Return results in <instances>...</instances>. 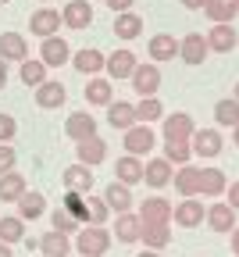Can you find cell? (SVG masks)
I'll use <instances>...</instances> for the list:
<instances>
[{"label":"cell","instance_id":"obj_11","mask_svg":"<svg viewBox=\"0 0 239 257\" xmlns=\"http://www.w3.org/2000/svg\"><path fill=\"white\" fill-rule=\"evenodd\" d=\"M207 54H211L207 36H200V32H189V36H182V40H179V57L189 64V68L203 64V61H207Z\"/></svg>","mask_w":239,"mask_h":257},{"label":"cell","instance_id":"obj_8","mask_svg":"<svg viewBox=\"0 0 239 257\" xmlns=\"http://www.w3.org/2000/svg\"><path fill=\"white\" fill-rule=\"evenodd\" d=\"M189 147H193V157H218L225 140H221L218 128H196L189 136Z\"/></svg>","mask_w":239,"mask_h":257},{"label":"cell","instance_id":"obj_51","mask_svg":"<svg viewBox=\"0 0 239 257\" xmlns=\"http://www.w3.org/2000/svg\"><path fill=\"white\" fill-rule=\"evenodd\" d=\"M0 257H15V250H11L8 243H0Z\"/></svg>","mask_w":239,"mask_h":257},{"label":"cell","instance_id":"obj_4","mask_svg":"<svg viewBox=\"0 0 239 257\" xmlns=\"http://www.w3.org/2000/svg\"><path fill=\"white\" fill-rule=\"evenodd\" d=\"M161 68L154 61H147V64H136V72H132V89H136V96H157V89H161Z\"/></svg>","mask_w":239,"mask_h":257},{"label":"cell","instance_id":"obj_10","mask_svg":"<svg viewBox=\"0 0 239 257\" xmlns=\"http://www.w3.org/2000/svg\"><path fill=\"white\" fill-rule=\"evenodd\" d=\"M61 22L68 29H75V32L89 29L93 25V4H89V0H68V4L61 8Z\"/></svg>","mask_w":239,"mask_h":257},{"label":"cell","instance_id":"obj_35","mask_svg":"<svg viewBox=\"0 0 239 257\" xmlns=\"http://www.w3.org/2000/svg\"><path fill=\"white\" fill-rule=\"evenodd\" d=\"M40 253L43 257H68L72 253V236H61V232H47V236H40Z\"/></svg>","mask_w":239,"mask_h":257},{"label":"cell","instance_id":"obj_42","mask_svg":"<svg viewBox=\"0 0 239 257\" xmlns=\"http://www.w3.org/2000/svg\"><path fill=\"white\" fill-rule=\"evenodd\" d=\"M50 229H54V232H61V236H75V232L82 229V225H79L72 214H68L64 207H57V211L50 214Z\"/></svg>","mask_w":239,"mask_h":257},{"label":"cell","instance_id":"obj_9","mask_svg":"<svg viewBox=\"0 0 239 257\" xmlns=\"http://www.w3.org/2000/svg\"><path fill=\"white\" fill-rule=\"evenodd\" d=\"M172 179H175V168H172V161H168V157H150L147 165H143V182L150 189L172 186Z\"/></svg>","mask_w":239,"mask_h":257},{"label":"cell","instance_id":"obj_31","mask_svg":"<svg viewBox=\"0 0 239 257\" xmlns=\"http://www.w3.org/2000/svg\"><path fill=\"white\" fill-rule=\"evenodd\" d=\"M107 125L111 128H132L136 125V104H129V100H111L107 104Z\"/></svg>","mask_w":239,"mask_h":257},{"label":"cell","instance_id":"obj_30","mask_svg":"<svg viewBox=\"0 0 239 257\" xmlns=\"http://www.w3.org/2000/svg\"><path fill=\"white\" fill-rule=\"evenodd\" d=\"M43 214H47V197H43V193H36V189H25L22 200H18V218H22V221H36V218H43Z\"/></svg>","mask_w":239,"mask_h":257},{"label":"cell","instance_id":"obj_56","mask_svg":"<svg viewBox=\"0 0 239 257\" xmlns=\"http://www.w3.org/2000/svg\"><path fill=\"white\" fill-rule=\"evenodd\" d=\"M0 4H11V0H0Z\"/></svg>","mask_w":239,"mask_h":257},{"label":"cell","instance_id":"obj_41","mask_svg":"<svg viewBox=\"0 0 239 257\" xmlns=\"http://www.w3.org/2000/svg\"><path fill=\"white\" fill-rule=\"evenodd\" d=\"M86 197H89V193H86ZM86 197H82V193H72V189H64V200H61V207H64L68 214H72L79 225H86Z\"/></svg>","mask_w":239,"mask_h":257},{"label":"cell","instance_id":"obj_58","mask_svg":"<svg viewBox=\"0 0 239 257\" xmlns=\"http://www.w3.org/2000/svg\"><path fill=\"white\" fill-rule=\"evenodd\" d=\"M40 257H43V253H40Z\"/></svg>","mask_w":239,"mask_h":257},{"label":"cell","instance_id":"obj_25","mask_svg":"<svg viewBox=\"0 0 239 257\" xmlns=\"http://www.w3.org/2000/svg\"><path fill=\"white\" fill-rule=\"evenodd\" d=\"M147 54H150L154 64H164V61L179 57V40L168 36V32H157V36H150V43H147Z\"/></svg>","mask_w":239,"mask_h":257},{"label":"cell","instance_id":"obj_39","mask_svg":"<svg viewBox=\"0 0 239 257\" xmlns=\"http://www.w3.org/2000/svg\"><path fill=\"white\" fill-rule=\"evenodd\" d=\"M114 214H111V207L104 204V197H86V225H107Z\"/></svg>","mask_w":239,"mask_h":257},{"label":"cell","instance_id":"obj_22","mask_svg":"<svg viewBox=\"0 0 239 257\" xmlns=\"http://www.w3.org/2000/svg\"><path fill=\"white\" fill-rule=\"evenodd\" d=\"M203 221H207L211 232H232L235 225H239V221H235V211H232L225 200H214V204L207 207V218H203Z\"/></svg>","mask_w":239,"mask_h":257},{"label":"cell","instance_id":"obj_1","mask_svg":"<svg viewBox=\"0 0 239 257\" xmlns=\"http://www.w3.org/2000/svg\"><path fill=\"white\" fill-rule=\"evenodd\" d=\"M114 236L107 232V225H82L72 236V246L79 250V257H104L111 250Z\"/></svg>","mask_w":239,"mask_h":257},{"label":"cell","instance_id":"obj_55","mask_svg":"<svg viewBox=\"0 0 239 257\" xmlns=\"http://www.w3.org/2000/svg\"><path fill=\"white\" fill-rule=\"evenodd\" d=\"M232 8H235V11H239V0H232Z\"/></svg>","mask_w":239,"mask_h":257},{"label":"cell","instance_id":"obj_12","mask_svg":"<svg viewBox=\"0 0 239 257\" xmlns=\"http://www.w3.org/2000/svg\"><path fill=\"white\" fill-rule=\"evenodd\" d=\"M40 61L47 68H61V64H72V47H68L61 36H47L40 43Z\"/></svg>","mask_w":239,"mask_h":257},{"label":"cell","instance_id":"obj_37","mask_svg":"<svg viewBox=\"0 0 239 257\" xmlns=\"http://www.w3.org/2000/svg\"><path fill=\"white\" fill-rule=\"evenodd\" d=\"M214 121H218V128H235L239 125V100L235 96H225V100L214 104Z\"/></svg>","mask_w":239,"mask_h":257},{"label":"cell","instance_id":"obj_49","mask_svg":"<svg viewBox=\"0 0 239 257\" xmlns=\"http://www.w3.org/2000/svg\"><path fill=\"white\" fill-rule=\"evenodd\" d=\"M228 236H232V243H228V246H232V253H235V257H239V225H235V229H232V232H228Z\"/></svg>","mask_w":239,"mask_h":257},{"label":"cell","instance_id":"obj_6","mask_svg":"<svg viewBox=\"0 0 239 257\" xmlns=\"http://www.w3.org/2000/svg\"><path fill=\"white\" fill-rule=\"evenodd\" d=\"M136 64H140V57H136L129 47H118V50H111L107 54V61H104V72H107V79H132V72H136Z\"/></svg>","mask_w":239,"mask_h":257},{"label":"cell","instance_id":"obj_32","mask_svg":"<svg viewBox=\"0 0 239 257\" xmlns=\"http://www.w3.org/2000/svg\"><path fill=\"white\" fill-rule=\"evenodd\" d=\"M47 72H50V68H47L40 57H25V61L18 64V79H22V86H32V89L47 82Z\"/></svg>","mask_w":239,"mask_h":257},{"label":"cell","instance_id":"obj_2","mask_svg":"<svg viewBox=\"0 0 239 257\" xmlns=\"http://www.w3.org/2000/svg\"><path fill=\"white\" fill-rule=\"evenodd\" d=\"M161 128H164V143H189V136L196 133V121H193V114L175 111V114L161 118Z\"/></svg>","mask_w":239,"mask_h":257},{"label":"cell","instance_id":"obj_53","mask_svg":"<svg viewBox=\"0 0 239 257\" xmlns=\"http://www.w3.org/2000/svg\"><path fill=\"white\" fill-rule=\"evenodd\" d=\"M136 257H161L157 250H143V253H136Z\"/></svg>","mask_w":239,"mask_h":257},{"label":"cell","instance_id":"obj_38","mask_svg":"<svg viewBox=\"0 0 239 257\" xmlns=\"http://www.w3.org/2000/svg\"><path fill=\"white\" fill-rule=\"evenodd\" d=\"M161 118H164V104L157 100V96H140V104H136V121L154 125Z\"/></svg>","mask_w":239,"mask_h":257},{"label":"cell","instance_id":"obj_18","mask_svg":"<svg viewBox=\"0 0 239 257\" xmlns=\"http://www.w3.org/2000/svg\"><path fill=\"white\" fill-rule=\"evenodd\" d=\"M225 189H228V175H225L218 165H203V168H200V197L218 200Z\"/></svg>","mask_w":239,"mask_h":257},{"label":"cell","instance_id":"obj_54","mask_svg":"<svg viewBox=\"0 0 239 257\" xmlns=\"http://www.w3.org/2000/svg\"><path fill=\"white\" fill-rule=\"evenodd\" d=\"M232 96H235V100H239V82H235V93H232Z\"/></svg>","mask_w":239,"mask_h":257},{"label":"cell","instance_id":"obj_34","mask_svg":"<svg viewBox=\"0 0 239 257\" xmlns=\"http://www.w3.org/2000/svg\"><path fill=\"white\" fill-rule=\"evenodd\" d=\"M140 243H143V250H157L161 253L168 243H172V225H143Z\"/></svg>","mask_w":239,"mask_h":257},{"label":"cell","instance_id":"obj_28","mask_svg":"<svg viewBox=\"0 0 239 257\" xmlns=\"http://www.w3.org/2000/svg\"><path fill=\"white\" fill-rule=\"evenodd\" d=\"M140 232H143L140 214H132V211L114 214V239L118 243H140Z\"/></svg>","mask_w":239,"mask_h":257},{"label":"cell","instance_id":"obj_3","mask_svg":"<svg viewBox=\"0 0 239 257\" xmlns=\"http://www.w3.org/2000/svg\"><path fill=\"white\" fill-rule=\"evenodd\" d=\"M154 143H157V133H154L150 125L136 121L132 128H125V154H132V157H147V154L154 150Z\"/></svg>","mask_w":239,"mask_h":257},{"label":"cell","instance_id":"obj_16","mask_svg":"<svg viewBox=\"0 0 239 257\" xmlns=\"http://www.w3.org/2000/svg\"><path fill=\"white\" fill-rule=\"evenodd\" d=\"M64 136L75 140V143L96 136V118H93L89 111H72V114H68V121H64Z\"/></svg>","mask_w":239,"mask_h":257},{"label":"cell","instance_id":"obj_14","mask_svg":"<svg viewBox=\"0 0 239 257\" xmlns=\"http://www.w3.org/2000/svg\"><path fill=\"white\" fill-rule=\"evenodd\" d=\"M75 157H79V165H86V168L104 165V161H107V140L104 136H89V140L75 143Z\"/></svg>","mask_w":239,"mask_h":257},{"label":"cell","instance_id":"obj_33","mask_svg":"<svg viewBox=\"0 0 239 257\" xmlns=\"http://www.w3.org/2000/svg\"><path fill=\"white\" fill-rule=\"evenodd\" d=\"M25 189H29L25 175H18V172H8V175H0V204H18Z\"/></svg>","mask_w":239,"mask_h":257},{"label":"cell","instance_id":"obj_17","mask_svg":"<svg viewBox=\"0 0 239 257\" xmlns=\"http://www.w3.org/2000/svg\"><path fill=\"white\" fill-rule=\"evenodd\" d=\"M61 182H64V189H72V193H93V186H96V179H93V168H86V165H68L64 168V175H61Z\"/></svg>","mask_w":239,"mask_h":257},{"label":"cell","instance_id":"obj_27","mask_svg":"<svg viewBox=\"0 0 239 257\" xmlns=\"http://www.w3.org/2000/svg\"><path fill=\"white\" fill-rule=\"evenodd\" d=\"M114 36H118L122 43L140 40V36H143V15H136V11H122V15H114Z\"/></svg>","mask_w":239,"mask_h":257},{"label":"cell","instance_id":"obj_36","mask_svg":"<svg viewBox=\"0 0 239 257\" xmlns=\"http://www.w3.org/2000/svg\"><path fill=\"white\" fill-rule=\"evenodd\" d=\"M0 243H8V246L25 243V221L18 214H4V218H0Z\"/></svg>","mask_w":239,"mask_h":257},{"label":"cell","instance_id":"obj_50","mask_svg":"<svg viewBox=\"0 0 239 257\" xmlns=\"http://www.w3.org/2000/svg\"><path fill=\"white\" fill-rule=\"evenodd\" d=\"M8 79H11V75H8V61H0V89L8 86Z\"/></svg>","mask_w":239,"mask_h":257},{"label":"cell","instance_id":"obj_43","mask_svg":"<svg viewBox=\"0 0 239 257\" xmlns=\"http://www.w3.org/2000/svg\"><path fill=\"white\" fill-rule=\"evenodd\" d=\"M164 157L172 161V168L193 165V147L189 143H164Z\"/></svg>","mask_w":239,"mask_h":257},{"label":"cell","instance_id":"obj_23","mask_svg":"<svg viewBox=\"0 0 239 257\" xmlns=\"http://www.w3.org/2000/svg\"><path fill=\"white\" fill-rule=\"evenodd\" d=\"M172 189L179 193V197H200V168L196 165H182L175 168V179H172Z\"/></svg>","mask_w":239,"mask_h":257},{"label":"cell","instance_id":"obj_29","mask_svg":"<svg viewBox=\"0 0 239 257\" xmlns=\"http://www.w3.org/2000/svg\"><path fill=\"white\" fill-rule=\"evenodd\" d=\"M104 204L111 207V214H125V211H132V189L129 186H122V182H111V186H104Z\"/></svg>","mask_w":239,"mask_h":257},{"label":"cell","instance_id":"obj_7","mask_svg":"<svg viewBox=\"0 0 239 257\" xmlns=\"http://www.w3.org/2000/svg\"><path fill=\"white\" fill-rule=\"evenodd\" d=\"M64 22H61V11H54V8H40V11H32L29 15V32L32 36H40V40H47V36H57V29H61Z\"/></svg>","mask_w":239,"mask_h":257},{"label":"cell","instance_id":"obj_21","mask_svg":"<svg viewBox=\"0 0 239 257\" xmlns=\"http://www.w3.org/2000/svg\"><path fill=\"white\" fill-rule=\"evenodd\" d=\"M64 100H68V89H64V82L47 79L43 86H36V104H40L43 111H57V107H64Z\"/></svg>","mask_w":239,"mask_h":257},{"label":"cell","instance_id":"obj_45","mask_svg":"<svg viewBox=\"0 0 239 257\" xmlns=\"http://www.w3.org/2000/svg\"><path fill=\"white\" fill-rule=\"evenodd\" d=\"M18 136V121H15V114H4L0 111V143H11Z\"/></svg>","mask_w":239,"mask_h":257},{"label":"cell","instance_id":"obj_47","mask_svg":"<svg viewBox=\"0 0 239 257\" xmlns=\"http://www.w3.org/2000/svg\"><path fill=\"white\" fill-rule=\"evenodd\" d=\"M225 193H228V200H225V204H228L232 211H239V182H232V186H228Z\"/></svg>","mask_w":239,"mask_h":257},{"label":"cell","instance_id":"obj_5","mask_svg":"<svg viewBox=\"0 0 239 257\" xmlns=\"http://www.w3.org/2000/svg\"><path fill=\"white\" fill-rule=\"evenodd\" d=\"M207 218V207H203L200 197H186L172 207V221L179 225V229H196V225Z\"/></svg>","mask_w":239,"mask_h":257},{"label":"cell","instance_id":"obj_24","mask_svg":"<svg viewBox=\"0 0 239 257\" xmlns=\"http://www.w3.org/2000/svg\"><path fill=\"white\" fill-rule=\"evenodd\" d=\"M111 100H114V86H111L107 75H93V79H86V104H93V107H107Z\"/></svg>","mask_w":239,"mask_h":257},{"label":"cell","instance_id":"obj_15","mask_svg":"<svg viewBox=\"0 0 239 257\" xmlns=\"http://www.w3.org/2000/svg\"><path fill=\"white\" fill-rule=\"evenodd\" d=\"M140 221H143V225H172V200L147 197V200L140 204Z\"/></svg>","mask_w":239,"mask_h":257},{"label":"cell","instance_id":"obj_48","mask_svg":"<svg viewBox=\"0 0 239 257\" xmlns=\"http://www.w3.org/2000/svg\"><path fill=\"white\" fill-rule=\"evenodd\" d=\"M179 4H182L186 11H203V4H207V0H179Z\"/></svg>","mask_w":239,"mask_h":257},{"label":"cell","instance_id":"obj_19","mask_svg":"<svg viewBox=\"0 0 239 257\" xmlns=\"http://www.w3.org/2000/svg\"><path fill=\"white\" fill-rule=\"evenodd\" d=\"M25 57H29V40L22 32H0V61L22 64Z\"/></svg>","mask_w":239,"mask_h":257},{"label":"cell","instance_id":"obj_44","mask_svg":"<svg viewBox=\"0 0 239 257\" xmlns=\"http://www.w3.org/2000/svg\"><path fill=\"white\" fill-rule=\"evenodd\" d=\"M15 165H18V154H15V147H11V143H0V175L15 172Z\"/></svg>","mask_w":239,"mask_h":257},{"label":"cell","instance_id":"obj_46","mask_svg":"<svg viewBox=\"0 0 239 257\" xmlns=\"http://www.w3.org/2000/svg\"><path fill=\"white\" fill-rule=\"evenodd\" d=\"M104 4H107L114 15H122V11H132V4H136V0H104Z\"/></svg>","mask_w":239,"mask_h":257},{"label":"cell","instance_id":"obj_57","mask_svg":"<svg viewBox=\"0 0 239 257\" xmlns=\"http://www.w3.org/2000/svg\"><path fill=\"white\" fill-rule=\"evenodd\" d=\"M40 4H50V0H40Z\"/></svg>","mask_w":239,"mask_h":257},{"label":"cell","instance_id":"obj_13","mask_svg":"<svg viewBox=\"0 0 239 257\" xmlns=\"http://www.w3.org/2000/svg\"><path fill=\"white\" fill-rule=\"evenodd\" d=\"M104 61H107V54L104 50H96V47H82V50H75L72 54V68L79 72V75H100L104 72Z\"/></svg>","mask_w":239,"mask_h":257},{"label":"cell","instance_id":"obj_52","mask_svg":"<svg viewBox=\"0 0 239 257\" xmlns=\"http://www.w3.org/2000/svg\"><path fill=\"white\" fill-rule=\"evenodd\" d=\"M232 143H235V150H239V125L232 128Z\"/></svg>","mask_w":239,"mask_h":257},{"label":"cell","instance_id":"obj_26","mask_svg":"<svg viewBox=\"0 0 239 257\" xmlns=\"http://www.w3.org/2000/svg\"><path fill=\"white\" fill-rule=\"evenodd\" d=\"M235 43H239V32L232 29V22H225V25H211V32H207V47H211L214 54H232Z\"/></svg>","mask_w":239,"mask_h":257},{"label":"cell","instance_id":"obj_40","mask_svg":"<svg viewBox=\"0 0 239 257\" xmlns=\"http://www.w3.org/2000/svg\"><path fill=\"white\" fill-rule=\"evenodd\" d=\"M203 15H207L214 25H225V22H232L239 11L232 8V0H207V4H203Z\"/></svg>","mask_w":239,"mask_h":257},{"label":"cell","instance_id":"obj_20","mask_svg":"<svg viewBox=\"0 0 239 257\" xmlns=\"http://www.w3.org/2000/svg\"><path fill=\"white\" fill-rule=\"evenodd\" d=\"M114 182H122V186H140L143 182V157H132V154H125V157H118L114 161Z\"/></svg>","mask_w":239,"mask_h":257}]
</instances>
